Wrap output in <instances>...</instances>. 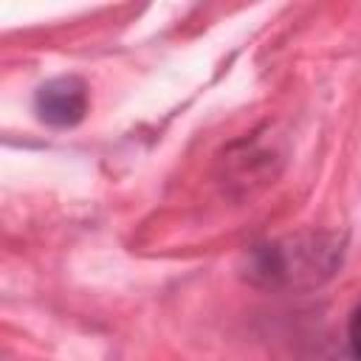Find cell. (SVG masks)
Wrapping results in <instances>:
<instances>
[{
	"instance_id": "3957f363",
	"label": "cell",
	"mask_w": 361,
	"mask_h": 361,
	"mask_svg": "<svg viewBox=\"0 0 361 361\" xmlns=\"http://www.w3.org/2000/svg\"><path fill=\"white\" fill-rule=\"evenodd\" d=\"M347 350L353 361H361V305H355L347 324Z\"/></svg>"
},
{
	"instance_id": "6da1fadb",
	"label": "cell",
	"mask_w": 361,
	"mask_h": 361,
	"mask_svg": "<svg viewBox=\"0 0 361 361\" xmlns=\"http://www.w3.org/2000/svg\"><path fill=\"white\" fill-rule=\"evenodd\" d=\"M344 243L333 231H296L254 243L243 254L240 276L265 290H310L324 285L341 265Z\"/></svg>"
},
{
	"instance_id": "7a4b0ae2",
	"label": "cell",
	"mask_w": 361,
	"mask_h": 361,
	"mask_svg": "<svg viewBox=\"0 0 361 361\" xmlns=\"http://www.w3.org/2000/svg\"><path fill=\"white\" fill-rule=\"evenodd\" d=\"M90 107V93L82 76L65 73L42 82L34 93V113L42 124L56 130H71L82 124Z\"/></svg>"
}]
</instances>
